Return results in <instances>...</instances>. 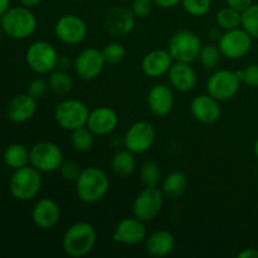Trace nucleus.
<instances>
[{
    "label": "nucleus",
    "mask_w": 258,
    "mask_h": 258,
    "mask_svg": "<svg viewBox=\"0 0 258 258\" xmlns=\"http://www.w3.org/2000/svg\"><path fill=\"white\" fill-rule=\"evenodd\" d=\"M88 115L90 108L87 105L75 98L63 100L54 110L55 122L66 131H73L87 125Z\"/></svg>",
    "instance_id": "obj_8"
},
{
    "label": "nucleus",
    "mask_w": 258,
    "mask_h": 258,
    "mask_svg": "<svg viewBox=\"0 0 258 258\" xmlns=\"http://www.w3.org/2000/svg\"><path fill=\"white\" fill-rule=\"evenodd\" d=\"M63 161L62 149L52 141H39L29 150V164L40 173L58 171Z\"/></svg>",
    "instance_id": "obj_6"
},
{
    "label": "nucleus",
    "mask_w": 258,
    "mask_h": 258,
    "mask_svg": "<svg viewBox=\"0 0 258 258\" xmlns=\"http://www.w3.org/2000/svg\"><path fill=\"white\" fill-rule=\"evenodd\" d=\"M168 80L174 90L181 93L190 92L197 86V72L190 63L174 62L168 72Z\"/></svg>",
    "instance_id": "obj_23"
},
{
    "label": "nucleus",
    "mask_w": 258,
    "mask_h": 258,
    "mask_svg": "<svg viewBox=\"0 0 258 258\" xmlns=\"http://www.w3.org/2000/svg\"><path fill=\"white\" fill-rule=\"evenodd\" d=\"M103 58L106 60V64L116 66L120 64L126 57V49L121 43L118 42H111L105 45L102 49Z\"/></svg>",
    "instance_id": "obj_34"
},
{
    "label": "nucleus",
    "mask_w": 258,
    "mask_h": 258,
    "mask_svg": "<svg viewBox=\"0 0 258 258\" xmlns=\"http://www.w3.org/2000/svg\"><path fill=\"white\" fill-rule=\"evenodd\" d=\"M58 60L57 49L45 40L32 43L25 52V63L37 75H49L57 68Z\"/></svg>",
    "instance_id": "obj_5"
},
{
    "label": "nucleus",
    "mask_w": 258,
    "mask_h": 258,
    "mask_svg": "<svg viewBox=\"0 0 258 258\" xmlns=\"http://www.w3.org/2000/svg\"><path fill=\"white\" fill-rule=\"evenodd\" d=\"M252 44H253V38L243 28L227 30L221 34L218 39V48L222 55L232 60L241 59L248 54Z\"/></svg>",
    "instance_id": "obj_11"
},
{
    "label": "nucleus",
    "mask_w": 258,
    "mask_h": 258,
    "mask_svg": "<svg viewBox=\"0 0 258 258\" xmlns=\"http://www.w3.org/2000/svg\"><path fill=\"white\" fill-rule=\"evenodd\" d=\"M42 184V173L29 164L14 170L9 179L8 188L13 198L19 202H28L39 194Z\"/></svg>",
    "instance_id": "obj_4"
},
{
    "label": "nucleus",
    "mask_w": 258,
    "mask_h": 258,
    "mask_svg": "<svg viewBox=\"0 0 258 258\" xmlns=\"http://www.w3.org/2000/svg\"><path fill=\"white\" fill-rule=\"evenodd\" d=\"M153 2L156 7H160L163 9H169V8H174L178 4H180L181 0H153Z\"/></svg>",
    "instance_id": "obj_41"
},
{
    "label": "nucleus",
    "mask_w": 258,
    "mask_h": 258,
    "mask_svg": "<svg viewBox=\"0 0 258 258\" xmlns=\"http://www.w3.org/2000/svg\"><path fill=\"white\" fill-rule=\"evenodd\" d=\"M37 112V100L32 96L20 93L10 100L7 107V117L13 123H25Z\"/></svg>",
    "instance_id": "obj_21"
},
{
    "label": "nucleus",
    "mask_w": 258,
    "mask_h": 258,
    "mask_svg": "<svg viewBox=\"0 0 258 258\" xmlns=\"http://www.w3.org/2000/svg\"><path fill=\"white\" fill-rule=\"evenodd\" d=\"M70 141L71 145L76 151L87 153L95 145V134L87 126H83V127L71 131Z\"/></svg>",
    "instance_id": "obj_30"
},
{
    "label": "nucleus",
    "mask_w": 258,
    "mask_h": 258,
    "mask_svg": "<svg viewBox=\"0 0 258 258\" xmlns=\"http://www.w3.org/2000/svg\"><path fill=\"white\" fill-rule=\"evenodd\" d=\"M49 90L58 96H67L73 88V80L64 70H54L48 77Z\"/></svg>",
    "instance_id": "obj_29"
},
{
    "label": "nucleus",
    "mask_w": 258,
    "mask_h": 258,
    "mask_svg": "<svg viewBox=\"0 0 258 258\" xmlns=\"http://www.w3.org/2000/svg\"><path fill=\"white\" fill-rule=\"evenodd\" d=\"M242 28L253 39H258V4H252L242 12Z\"/></svg>",
    "instance_id": "obj_33"
},
{
    "label": "nucleus",
    "mask_w": 258,
    "mask_h": 258,
    "mask_svg": "<svg viewBox=\"0 0 258 258\" xmlns=\"http://www.w3.org/2000/svg\"><path fill=\"white\" fill-rule=\"evenodd\" d=\"M156 139V130L149 121L133 123L123 136V145L134 154H144L151 149Z\"/></svg>",
    "instance_id": "obj_12"
},
{
    "label": "nucleus",
    "mask_w": 258,
    "mask_h": 258,
    "mask_svg": "<svg viewBox=\"0 0 258 258\" xmlns=\"http://www.w3.org/2000/svg\"><path fill=\"white\" fill-rule=\"evenodd\" d=\"M2 29L8 37L23 40L29 38L37 29V18L30 8L10 7V9L0 18Z\"/></svg>",
    "instance_id": "obj_3"
},
{
    "label": "nucleus",
    "mask_w": 258,
    "mask_h": 258,
    "mask_svg": "<svg viewBox=\"0 0 258 258\" xmlns=\"http://www.w3.org/2000/svg\"><path fill=\"white\" fill-rule=\"evenodd\" d=\"M3 159L8 168L17 170L23 166L29 165V150L23 144L12 143L5 148Z\"/></svg>",
    "instance_id": "obj_25"
},
{
    "label": "nucleus",
    "mask_w": 258,
    "mask_h": 258,
    "mask_svg": "<svg viewBox=\"0 0 258 258\" xmlns=\"http://www.w3.org/2000/svg\"><path fill=\"white\" fill-rule=\"evenodd\" d=\"M88 33L87 24L81 17L76 14L62 15L55 22L54 34L62 43L76 45L86 39Z\"/></svg>",
    "instance_id": "obj_13"
},
{
    "label": "nucleus",
    "mask_w": 258,
    "mask_h": 258,
    "mask_svg": "<svg viewBox=\"0 0 258 258\" xmlns=\"http://www.w3.org/2000/svg\"><path fill=\"white\" fill-rule=\"evenodd\" d=\"M202 40L191 30H179L169 40L168 52L174 62L193 63L198 59L202 49Z\"/></svg>",
    "instance_id": "obj_7"
},
{
    "label": "nucleus",
    "mask_w": 258,
    "mask_h": 258,
    "mask_svg": "<svg viewBox=\"0 0 258 258\" xmlns=\"http://www.w3.org/2000/svg\"><path fill=\"white\" fill-rule=\"evenodd\" d=\"M154 5L155 4H154L153 0H134L133 4H131V12L134 13L136 18L145 19L153 12Z\"/></svg>",
    "instance_id": "obj_39"
},
{
    "label": "nucleus",
    "mask_w": 258,
    "mask_h": 258,
    "mask_svg": "<svg viewBox=\"0 0 258 258\" xmlns=\"http://www.w3.org/2000/svg\"><path fill=\"white\" fill-rule=\"evenodd\" d=\"M118 121V115L115 110L107 106H100L90 111L86 126L95 136H106L116 130Z\"/></svg>",
    "instance_id": "obj_19"
},
{
    "label": "nucleus",
    "mask_w": 258,
    "mask_h": 258,
    "mask_svg": "<svg viewBox=\"0 0 258 258\" xmlns=\"http://www.w3.org/2000/svg\"><path fill=\"white\" fill-rule=\"evenodd\" d=\"M241 83L242 81L237 75V71L217 70L207 80V93L219 102H224L238 93Z\"/></svg>",
    "instance_id": "obj_9"
},
{
    "label": "nucleus",
    "mask_w": 258,
    "mask_h": 258,
    "mask_svg": "<svg viewBox=\"0 0 258 258\" xmlns=\"http://www.w3.org/2000/svg\"><path fill=\"white\" fill-rule=\"evenodd\" d=\"M77 2H85V0H77Z\"/></svg>",
    "instance_id": "obj_47"
},
{
    "label": "nucleus",
    "mask_w": 258,
    "mask_h": 258,
    "mask_svg": "<svg viewBox=\"0 0 258 258\" xmlns=\"http://www.w3.org/2000/svg\"><path fill=\"white\" fill-rule=\"evenodd\" d=\"M32 219L35 227L43 231L54 228L60 219V207L54 199L42 198L32 209Z\"/></svg>",
    "instance_id": "obj_18"
},
{
    "label": "nucleus",
    "mask_w": 258,
    "mask_h": 258,
    "mask_svg": "<svg viewBox=\"0 0 258 258\" xmlns=\"http://www.w3.org/2000/svg\"><path fill=\"white\" fill-rule=\"evenodd\" d=\"M58 171H59L63 180L75 181L76 183V180H77L78 176H80L82 169H81V166L78 165L77 163H75V161H63V164L60 165Z\"/></svg>",
    "instance_id": "obj_38"
},
{
    "label": "nucleus",
    "mask_w": 258,
    "mask_h": 258,
    "mask_svg": "<svg viewBox=\"0 0 258 258\" xmlns=\"http://www.w3.org/2000/svg\"><path fill=\"white\" fill-rule=\"evenodd\" d=\"M189 180L186 175L181 171H173V173L168 174L165 179L163 180V190L164 196L169 197V198H179L185 191L188 190Z\"/></svg>",
    "instance_id": "obj_27"
},
{
    "label": "nucleus",
    "mask_w": 258,
    "mask_h": 258,
    "mask_svg": "<svg viewBox=\"0 0 258 258\" xmlns=\"http://www.w3.org/2000/svg\"><path fill=\"white\" fill-rule=\"evenodd\" d=\"M106 60L103 58L102 50L97 48H86L78 53L75 59V72L81 80L92 81L102 73Z\"/></svg>",
    "instance_id": "obj_14"
},
{
    "label": "nucleus",
    "mask_w": 258,
    "mask_h": 258,
    "mask_svg": "<svg viewBox=\"0 0 258 258\" xmlns=\"http://www.w3.org/2000/svg\"><path fill=\"white\" fill-rule=\"evenodd\" d=\"M238 258H258L257 248H246L238 253Z\"/></svg>",
    "instance_id": "obj_42"
},
{
    "label": "nucleus",
    "mask_w": 258,
    "mask_h": 258,
    "mask_svg": "<svg viewBox=\"0 0 258 258\" xmlns=\"http://www.w3.org/2000/svg\"><path fill=\"white\" fill-rule=\"evenodd\" d=\"M253 150H254V155H256V158L258 159V139L256 140V143H254Z\"/></svg>",
    "instance_id": "obj_45"
},
{
    "label": "nucleus",
    "mask_w": 258,
    "mask_h": 258,
    "mask_svg": "<svg viewBox=\"0 0 258 258\" xmlns=\"http://www.w3.org/2000/svg\"><path fill=\"white\" fill-rule=\"evenodd\" d=\"M222 57H223V55H222L218 45L206 44L202 47L198 60L204 70L214 71L218 68Z\"/></svg>",
    "instance_id": "obj_31"
},
{
    "label": "nucleus",
    "mask_w": 258,
    "mask_h": 258,
    "mask_svg": "<svg viewBox=\"0 0 258 258\" xmlns=\"http://www.w3.org/2000/svg\"><path fill=\"white\" fill-rule=\"evenodd\" d=\"M216 23L217 27H218L219 29L224 30V32L236 29V28H241L242 12L227 5V7L222 8V9H219L218 12H217Z\"/></svg>",
    "instance_id": "obj_28"
},
{
    "label": "nucleus",
    "mask_w": 258,
    "mask_h": 258,
    "mask_svg": "<svg viewBox=\"0 0 258 258\" xmlns=\"http://www.w3.org/2000/svg\"><path fill=\"white\" fill-rule=\"evenodd\" d=\"M2 32H3V29H2V25H0V37H2Z\"/></svg>",
    "instance_id": "obj_46"
},
{
    "label": "nucleus",
    "mask_w": 258,
    "mask_h": 258,
    "mask_svg": "<svg viewBox=\"0 0 258 258\" xmlns=\"http://www.w3.org/2000/svg\"><path fill=\"white\" fill-rule=\"evenodd\" d=\"M237 75L241 78L242 83L248 87H258V63L247 66L242 71H237Z\"/></svg>",
    "instance_id": "obj_37"
},
{
    "label": "nucleus",
    "mask_w": 258,
    "mask_h": 258,
    "mask_svg": "<svg viewBox=\"0 0 258 258\" xmlns=\"http://www.w3.org/2000/svg\"><path fill=\"white\" fill-rule=\"evenodd\" d=\"M174 248H175V238L173 233L165 229L154 232L145 239L146 252L153 257L161 258L169 256L174 251Z\"/></svg>",
    "instance_id": "obj_24"
},
{
    "label": "nucleus",
    "mask_w": 258,
    "mask_h": 258,
    "mask_svg": "<svg viewBox=\"0 0 258 258\" xmlns=\"http://www.w3.org/2000/svg\"><path fill=\"white\" fill-rule=\"evenodd\" d=\"M97 242L95 227L88 222H76L63 234L62 247L67 256L82 258L93 251Z\"/></svg>",
    "instance_id": "obj_1"
},
{
    "label": "nucleus",
    "mask_w": 258,
    "mask_h": 258,
    "mask_svg": "<svg viewBox=\"0 0 258 258\" xmlns=\"http://www.w3.org/2000/svg\"><path fill=\"white\" fill-rule=\"evenodd\" d=\"M10 9V0H0V18Z\"/></svg>",
    "instance_id": "obj_44"
},
{
    "label": "nucleus",
    "mask_w": 258,
    "mask_h": 258,
    "mask_svg": "<svg viewBox=\"0 0 258 258\" xmlns=\"http://www.w3.org/2000/svg\"><path fill=\"white\" fill-rule=\"evenodd\" d=\"M19 2L22 5H24V7L30 8V9H32V8L38 7V5H39L43 0H19Z\"/></svg>",
    "instance_id": "obj_43"
},
{
    "label": "nucleus",
    "mask_w": 258,
    "mask_h": 258,
    "mask_svg": "<svg viewBox=\"0 0 258 258\" xmlns=\"http://www.w3.org/2000/svg\"><path fill=\"white\" fill-rule=\"evenodd\" d=\"M135 15L125 7H111L103 18V28L113 37H126L135 28Z\"/></svg>",
    "instance_id": "obj_15"
},
{
    "label": "nucleus",
    "mask_w": 258,
    "mask_h": 258,
    "mask_svg": "<svg viewBox=\"0 0 258 258\" xmlns=\"http://www.w3.org/2000/svg\"><path fill=\"white\" fill-rule=\"evenodd\" d=\"M145 222L136 217H128L120 221L113 231V241L125 246H136L146 239Z\"/></svg>",
    "instance_id": "obj_17"
},
{
    "label": "nucleus",
    "mask_w": 258,
    "mask_h": 258,
    "mask_svg": "<svg viewBox=\"0 0 258 258\" xmlns=\"http://www.w3.org/2000/svg\"><path fill=\"white\" fill-rule=\"evenodd\" d=\"M139 178L144 186H148V188L158 186L161 180V169L159 164L151 160L145 161L140 168Z\"/></svg>",
    "instance_id": "obj_32"
},
{
    "label": "nucleus",
    "mask_w": 258,
    "mask_h": 258,
    "mask_svg": "<svg viewBox=\"0 0 258 258\" xmlns=\"http://www.w3.org/2000/svg\"><path fill=\"white\" fill-rule=\"evenodd\" d=\"M184 10L193 17H203L211 10L212 0H181Z\"/></svg>",
    "instance_id": "obj_35"
},
{
    "label": "nucleus",
    "mask_w": 258,
    "mask_h": 258,
    "mask_svg": "<svg viewBox=\"0 0 258 258\" xmlns=\"http://www.w3.org/2000/svg\"><path fill=\"white\" fill-rule=\"evenodd\" d=\"M164 207V193L158 186L140 191L133 202V214L143 222H150L160 214Z\"/></svg>",
    "instance_id": "obj_10"
},
{
    "label": "nucleus",
    "mask_w": 258,
    "mask_h": 258,
    "mask_svg": "<svg viewBox=\"0 0 258 258\" xmlns=\"http://www.w3.org/2000/svg\"><path fill=\"white\" fill-rule=\"evenodd\" d=\"M190 111L193 117L198 122L204 123V125L216 123L221 118L222 115L219 101L212 97L208 93L194 97L190 103Z\"/></svg>",
    "instance_id": "obj_20"
},
{
    "label": "nucleus",
    "mask_w": 258,
    "mask_h": 258,
    "mask_svg": "<svg viewBox=\"0 0 258 258\" xmlns=\"http://www.w3.org/2000/svg\"><path fill=\"white\" fill-rule=\"evenodd\" d=\"M111 168H112L113 173L121 178L131 175L136 168L135 154L126 148L116 151L111 160Z\"/></svg>",
    "instance_id": "obj_26"
},
{
    "label": "nucleus",
    "mask_w": 258,
    "mask_h": 258,
    "mask_svg": "<svg viewBox=\"0 0 258 258\" xmlns=\"http://www.w3.org/2000/svg\"><path fill=\"white\" fill-rule=\"evenodd\" d=\"M173 63L174 59L168 49H155L144 55L141 60V70L148 77L158 78L160 76L168 75Z\"/></svg>",
    "instance_id": "obj_22"
},
{
    "label": "nucleus",
    "mask_w": 258,
    "mask_h": 258,
    "mask_svg": "<svg viewBox=\"0 0 258 258\" xmlns=\"http://www.w3.org/2000/svg\"><path fill=\"white\" fill-rule=\"evenodd\" d=\"M174 102H175V98H174L173 88L165 83L154 85L146 96L149 110L156 117L168 116L173 111Z\"/></svg>",
    "instance_id": "obj_16"
},
{
    "label": "nucleus",
    "mask_w": 258,
    "mask_h": 258,
    "mask_svg": "<svg viewBox=\"0 0 258 258\" xmlns=\"http://www.w3.org/2000/svg\"><path fill=\"white\" fill-rule=\"evenodd\" d=\"M227 5L234 8V9L239 10V12H244L247 8L251 7L254 3V0H226Z\"/></svg>",
    "instance_id": "obj_40"
},
{
    "label": "nucleus",
    "mask_w": 258,
    "mask_h": 258,
    "mask_svg": "<svg viewBox=\"0 0 258 258\" xmlns=\"http://www.w3.org/2000/svg\"><path fill=\"white\" fill-rule=\"evenodd\" d=\"M48 88H49L48 81H45L44 78L42 77H37L29 82V85H28L27 87V93L38 101L42 97H44Z\"/></svg>",
    "instance_id": "obj_36"
},
{
    "label": "nucleus",
    "mask_w": 258,
    "mask_h": 258,
    "mask_svg": "<svg viewBox=\"0 0 258 258\" xmlns=\"http://www.w3.org/2000/svg\"><path fill=\"white\" fill-rule=\"evenodd\" d=\"M110 189V179L102 169L88 166L82 169L76 180V194L78 199L86 204L100 202Z\"/></svg>",
    "instance_id": "obj_2"
}]
</instances>
